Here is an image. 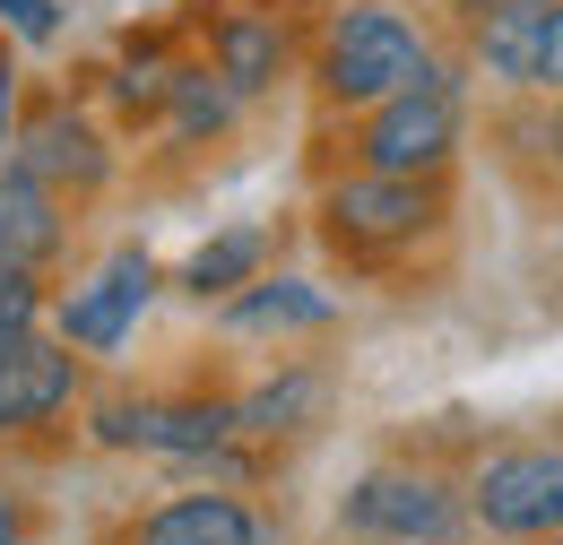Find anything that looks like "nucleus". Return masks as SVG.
<instances>
[{"label": "nucleus", "instance_id": "39448f33", "mask_svg": "<svg viewBox=\"0 0 563 545\" xmlns=\"http://www.w3.org/2000/svg\"><path fill=\"white\" fill-rule=\"evenodd\" d=\"M494 537H555L563 529V451H503L468 485Z\"/></svg>", "mask_w": 563, "mask_h": 545}, {"label": "nucleus", "instance_id": "aec40b11", "mask_svg": "<svg viewBox=\"0 0 563 545\" xmlns=\"http://www.w3.org/2000/svg\"><path fill=\"white\" fill-rule=\"evenodd\" d=\"M538 87L563 96V0H547V44H538Z\"/></svg>", "mask_w": 563, "mask_h": 545}, {"label": "nucleus", "instance_id": "2eb2a0df", "mask_svg": "<svg viewBox=\"0 0 563 545\" xmlns=\"http://www.w3.org/2000/svg\"><path fill=\"white\" fill-rule=\"evenodd\" d=\"M538 44H547V0H494L477 18V53L511 87H538Z\"/></svg>", "mask_w": 563, "mask_h": 545}, {"label": "nucleus", "instance_id": "dca6fc26", "mask_svg": "<svg viewBox=\"0 0 563 545\" xmlns=\"http://www.w3.org/2000/svg\"><path fill=\"white\" fill-rule=\"evenodd\" d=\"M261 260H269V234H261V225H225V234H209V243L183 260V286H191L200 303H209V294L225 303L234 286H252V277H261Z\"/></svg>", "mask_w": 563, "mask_h": 545}, {"label": "nucleus", "instance_id": "f3484780", "mask_svg": "<svg viewBox=\"0 0 563 545\" xmlns=\"http://www.w3.org/2000/svg\"><path fill=\"white\" fill-rule=\"evenodd\" d=\"M165 113H174L183 138H217L234 122V87L217 69H165Z\"/></svg>", "mask_w": 563, "mask_h": 545}, {"label": "nucleus", "instance_id": "f03ea898", "mask_svg": "<svg viewBox=\"0 0 563 545\" xmlns=\"http://www.w3.org/2000/svg\"><path fill=\"white\" fill-rule=\"evenodd\" d=\"M451 147H460V78H442L433 62L399 96H382L373 122H364L373 174H433V165H451Z\"/></svg>", "mask_w": 563, "mask_h": 545}, {"label": "nucleus", "instance_id": "4468645a", "mask_svg": "<svg viewBox=\"0 0 563 545\" xmlns=\"http://www.w3.org/2000/svg\"><path fill=\"white\" fill-rule=\"evenodd\" d=\"M209 69L234 87V96H261V87H278V69H286V35L269 26V18H217V35H209Z\"/></svg>", "mask_w": 563, "mask_h": 545}, {"label": "nucleus", "instance_id": "9d476101", "mask_svg": "<svg viewBox=\"0 0 563 545\" xmlns=\"http://www.w3.org/2000/svg\"><path fill=\"white\" fill-rule=\"evenodd\" d=\"M131 545H278V529L234 493H174L131 529Z\"/></svg>", "mask_w": 563, "mask_h": 545}, {"label": "nucleus", "instance_id": "a211bd4d", "mask_svg": "<svg viewBox=\"0 0 563 545\" xmlns=\"http://www.w3.org/2000/svg\"><path fill=\"white\" fill-rule=\"evenodd\" d=\"M35 312H44L35 277H26V269H0V346H9V338H26V330H35Z\"/></svg>", "mask_w": 563, "mask_h": 545}, {"label": "nucleus", "instance_id": "4be33fe9", "mask_svg": "<svg viewBox=\"0 0 563 545\" xmlns=\"http://www.w3.org/2000/svg\"><path fill=\"white\" fill-rule=\"evenodd\" d=\"M0 545H18V511L9 502H0Z\"/></svg>", "mask_w": 563, "mask_h": 545}, {"label": "nucleus", "instance_id": "412c9836", "mask_svg": "<svg viewBox=\"0 0 563 545\" xmlns=\"http://www.w3.org/2000/svg\"><path fill=\"white\" fill-rule=\"evenodd\" d=\"M0 147H18V62L0 53Z\"/></svg>", "mask_w": 563, "mask_h": 545}, {"label": "nucleus", "instance_id": "b1692460", "mask_svg": "<svg viewBox=\"0 0 563 545\" xmlns=\"http://www.w3.org/2000/svg\"><path fill=\"white\" fill-rule=\"evenodd\" d=\"M555 545H563V537H555Z\"/></svg>", "mask_w": 563, "mask_h": 545}, {"label": "nucleus", "instance_id": "7ed1b4c3", "mask_svg": "<svg viewBox=\"0 0 563 545\" xmlns=\"http://www.w3.org/2000/svg\"><path fill=\"white\" fill-rule=\"evenodd\" d=\"M424 69V35L399 18V9H347L321 44V87L339 104H382L399 96L408 78Z\"/></svg>", "mask_w": 563, "mask_h": 545}, {"label": "nucleus", "instance_id": "f257e3e1", "mask_svg": "<svg viewBox=\"0 0 563 545\" xmlns=\"http://www.w3.org/2000/svg\"><path fill=\"white\" fill-rule=\"evenodd\" d=\"M104 451H147V459H191V468H234V399H113L96 408Z\"/></svg>", "mask_w": 563, "mask_h": 545}, {"label": "nucleus", "instance_id": "423d86ee", "mask_svg": "<svg viewBox=\"0 0 563 545\" xmlns=\"http://www.w3.org/2000/svg\"><path fill=\"white\" fill-rule=\"evenodd\" d=\"M156 303V260L147 252H113L104 269L62 294V346H87V355H113V346L140 330V312Z\"/></svg>", "mask_w": 563, "mask_h": 545}, {"label": "nucleus", "instance_id": "6ab92c4d", "mask_svg": "<svg viewBox=\"0 0 563 545\" xmlns=\"http://www.w3.org/2000/svg\"><path fill=\"white\" fill-rule=\"evenodd\" d=\"M0 26L26 44H62V0H0Z\"/></svg>", "mask_w": 563, "mask_h": 545}, {"label": "nucleus", "instance_id": "20e7f679", "mask_svg": "<svg viewBox=\"0 0 563 545\" xmlns=\"http://www.w3.org/2000/svg\"><path fill=\"white\" fill-rule=\"evenodd\" d=\"M339 520H347L355 537H373V545H451L460 537L451 485L417 477V468H373V477L339 502Z\"/></svg>", "mask_w": 563, "mask_h": 545}, {"label": "nucleus", "instance_id": "ddd939ff", "mask_svg": "<svg viewBox=\"0 0 563 545\" xmlns=\"http://www.w3.org/2000/svg\"><path fill=\"white\" fill-rule=\"evenodd\" d=\"M321 415H330V372H278L252 399H234V433L243 442H278V433H303Z\"/></svg>", "mask_w": 563, "mask_h": 545}, {"label": "nucleus", "instance_id": "6e6552de", "mask_svg": "<svg viewBox=\"0 0 563 545\" xmlns=\"http://www.w3.org/2000/svg\"><path fill=\"white\" fill-rule=\"evenodd\" d=\"M78 399V355L53 338H9L0 346V433H35V424H62Z\"/></svg>", "mask_w": 563, "mask_h": 545}, {"label": "nucleus", "instance_id": "0eeeda50", "mask_svg": "<svg viewBox=\"0 0 563 545\" xmlns=\"http://www.w3.org/2000/svg\"><path fill=\"white\" fill-rule=\"evenodd\" d=\"M321 216L355 252H390V243H417L433 225V191H424V174H355L321 200Z\"/></svg>", "mask_w": 563, "mask_h": 545}, {"label": "nucleus", "instance_id": "f8f14e48", "mask_svg": "<svg viewBox=\"0 0 563 545\" xmlns=\"http://www.w3.org/2000/svg\"><path fill=\"white\" fill-rule=\"evenodd\" d=\"M339 321V303L312 286V277H252V286H234L225 294V330H243V338H269V330H330Z\"/></svg>", "mask_w": 563, "mask_h": 545}, {"label": "nucleus", "instance_id": "9b49d317", "mask_svg": "<svg viewBox=\"0 0 563 545\" xmlns=\"http://www.w3.org/2000/svg\"><path fill=\"white\" fill-rule=\"evenodd\" d=\"M62 234H70V225H62V191L35 182L26 165H9V174H0V269L35 277L62 252Z\"/></svg>", "mask_w": 563, "mask_h": 545}, {"label": "nucleus", "instance_id": "5701e85b", "mask_svg": "<svg viewBox=\"0 0 563 545\" xmlns=\"http://www.w3.org/2000/svg\"><path fill=\"white\" fill-rule=\"evenodd\" d=\"M147 9H156V0H147Z\"/></svg>", "mask_w": 563, "mask_h": 545}, {"label": "nucleus", "instance_id": "1a4fd4ad", "mask_svg": "<svg viewBox=\"0 0 563 545\" xmlns=\"http://www.w3.org/2000/svg\"><path fill=\"white\" fill-rule=\"evenodd\" d=\"M18 165H26L35 182H53V191H96V182L113 174V147L96 138V122H87V113L44 104L35 122H18Z\"/></svg>", "mask_w": 563, "mask_h": 545}]
</instances>
